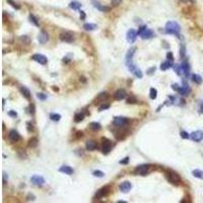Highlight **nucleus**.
<instances>
[{"label": "nucleus", "mask_w": 203, "mask_h": 203, "mask_svg": "<svg viewBox=\"0 0 203 203\" xmlns=\"http://www.w3.org/2000/svg\"><path fill=\"white\" fill-rule=\"evenodd\" d=\"M181 65L182 68H183V71H184V75L186 77H188L189 74H190V65H189V63L185 60V61H183V63Z\"/></svg>", "instance_id": "nucleus-24"}, {"label": "nucleus", "mask_w": 203, "mask_h": 203, "mask_svg": "<svg viewBox=\"0 0 203 203\" xmlns=\"http://www.w3.org/2000/svg\"><path fill=\"white\" fill-rule=\"evenodd\" d=\"M19 90H20L22 94L26 98V100H30L31 98V92H30V90H29L28 88H26V86H20Z\"/></svg>", "instance_id": "nucleus-25"}, {"label": "nucleus", "mask_w": 203, "mask_h": 203, "mask_svg": "<svg viewBox=\"0 0 203 203\" xmlns=\"http://www.w3.org/2000/svg\"><path fill=\"white\" fill-rule=\"evenodd\" d=\"M183 2H189V1H192V0H181Z\"/></svg>", "instance_id": "nucleus-57"}, {"label": "nucleus", "mask_w": 203, "mask_h": 203, "mask_svg": "<svg viewBox=\"0 0 203 203\" xmlns=\"http://www.w3.org/2000/svg\"><path fill=\"white\" fill-rule=\"evenodd\" d=\"M92 175H94V177L103 178L104 176H105V174H104V172L100 171V170H96V171H94V172H92Z\"/></svg>", "instance_id": "nucleus-38"}, {"label": "nucleus", "mask_w": 203, "mask_h": 203, "mask_svg": "<svg viewBox=\"0 0 203 203\" xmlns=\"http://www.w3.org/2000/svg\"><path fill=\"white\" fill-rule=\"evenodd\" d=\"M29 18H30V22H32V24H34L36 26H40V24H39L38 18H37V17L35 16L34 14H30V16H29Z\"/></svg>", "instance_id": "nucleus-37"}, {"label": "nucleus", "mask_w": 203, "mask_h": 203, "mask_svg": "<svg viewBox=\"0 0 203 203\" xmlns=\"http://www.w3.org/2000/svg\"><path fill=\"white\" fill-rule=\"evenodd\" d=\"M128 162H129V158L128 156H127V158H125L124 160H120V164H121V165H127V164H128Z\"/></svg>", "instance_id": "nucleus-48"}, {"label": "nucleus", "mask_w": 203, "mask_h": 203, "mask_svg": "<svg viewBox=\"0 0 203 203\" xmlns=\"http://www.w3.org/2000/svg\"><path fill=\"white\" fill-rule=\"evenodd\" d=\"M185 53H186V50H185V45H184V44H182V45H181V49H180V56H181V58H184L185 57Z\"/></svg>", "instance_id": "nucleus-42"}, {"label": "nucleus", "mask_w": 203, "mask_h": 203, "mask_svg": "<svg viewBox=\"0 0 203 203\" xmlns=\"http://www.w3.org/2000/svg\"><path fill=\"white\" fill-rule=\"evenodd\" d=\"M192 175L194 176L195 178H197V179H200V180H203V171H201V170H193L192 171Z\"/></svg>", "instance_id": "nucleus-27"}, {"label": "nucleus", "mask_w": 203, "mask_h": 203, "mask_svg": "<svg viewBox=\"0 0 203 203\" xmlns=\"http://www.w3.org/2000/svg\"><path fill=\"white\" fill-rule=\"evenodd\" d=\"M137 36H138V34H137V32H135L134 30H129L128 32H127V35H126V39L127 41H128V43H134L135 41H136V38Z\"/></svg>", "instance_id": "nucleus-14"}, {"label": "nucleus", "mask_w": 203, "mask_h": 203, "mask_svg": "<svg viewBox=\"0 0 203 203\" xmlns=\"http://www.w3.org/2000/svg\"><path fill=\"white\" fill-rule=\"evenodd\" d=\"M38 144H39V140H38V138H37V137H33V138H31L30 141H29V146H30V147H32V148L37 147V146H38Z\"/></svg>", "instance_id": "nucleus-29"}, {"label": "nucleus", "mask_w": 203, "mask_h": 203, "mask_svg": "<svg viewBox=\"0 0 203 203\" xmlns=\"http://www.w3.org/2000/svg\"><path fill=\"white\" fill-rule=\"evenodd\" d=\"M31 182H32L33 184L36 185V186H43L45 184V178L42 177V176H39V175H34L32 178H31Z\"/></svg>", "instance_id": "nucleus-10"}, {"label": "nucleus", "mask_w": 203, "mask_h": 203, "mask_svg": "<svg viewBox=\"0 0 203 203\" xmlns=\"http://www.w3.org/2000/svg\"><path fill=\"white\" fill-rule=\"evenodd\" d=\"M167 58L168 60H171V61H174V55L172 52H168L167 53Z\"/></svg>", "instance_id": "nucleus-47"}, {"label": "nucleus", "mask_w": 203, "mask_h": 203, "mask_svg": "<svg viewBox=\"0 0 203 203\" xmlns=\"http://www.w3.org/2000/svg\"><path fill=\"white\" fill-rule=\"evenodd\" d=\"M113 148V143L112 141L108 138H103V142H102V150L105 154L110 153V151Z\"/></svg>", "instance_id": "nucleus-6"}, {"label": "nucleus", "mask_w": 203, "mask_h": 203, "mask_svg": "<svg viewBox=\"0 0 203 203\" xmlns=\"http://www.w3.org/2000/svg\"><path fill=\"white\" fill-rule=\"evenodd\" d=\"M69 7L73 10H78L81 7V3L78 2V1H72V2L69 3Z\"/></svg>", "instance_id": "nucleus-28"}, {"label": "nucleus", "mask_w": 203, "mask_h": 203, "mask_svg": "<svg viewBox=\"0 0 203 203\" xmlns=\"http://www.w3.org/2000/svg\"><path fill=\"white\" fill-rule=\"evenodd\" d=\"M28 129H29V130H30V131H32V130H33V129H32V124H31L30 122H29V123H28Z\"/></svg>", "instance_id": "nucleus-56"}, {"label": "nucleus", "mask_w": 203, "mask_h": 203, "mask_svg": "<svg viewBox=\"0 0 203 203\" xmlns=\"http://www.w3.org/2000/svg\"><path fill=\"white\" fill-rule=\"evenodd\" d=\"M126 65H127V67H128V70L130 71L134 76H136L137 78H142V77H143V73H142V71H141L136 65L133 64V62H130Z\"/></svg>", "instance_id": "nucleus-3"}, {"label": "nucleus", "mask_w": 203, "mask_h": 203, "mask_svg": "<svg viewBox=\"0 0 203 203\" xmlns=\"http://www.w3.org/2000/svg\"><path fill=\"white\" fill-rule=\"evenodd\" d=\"M122 1H123V0H111V4L113 5V6H118V5L121 4Z\"/></svg>", "instance_id": "nucleus-46"}, {"label": "nucleus", "mask_w": 203, "mask_h": 203, "mask_svg": "<svg viewBox=\"0 0 203 203\" xmlns=\"http://www.w3.org/2000/svg\"><path fill=\"white\" fill-rule=\"evenodd\" d=\"M7 2H8V4H10L11 6L13 7V8H15V9H19V8H20V6H19L17 3H15L13 0H7Z\"/></svg>", "instance_id": "nucleus-41"}, {"label": "nucleus", "mask_w": 203, "mask_h": 203, "mask_svg": "<svg viewBox=\"0 0 203 203\" xmlns=\"http://www.w3.org/2000/svg\"><path fill=\"white\" fill-rule=\"evenodd\" d=\"M86 149L90 150V151H94V150L98 149V143H96L94 140H88V141H86Z\"/></svg>", "instance_id": "nucleus-19"}, {"label": "nucleus", "mask_w": 203, "mask_h": 203, "mask_svg": "<svg viewBox=\"0 0 203 203\" xmlns=\"http://www.w3.org/2000/svg\"><path fill=\"white\" fill-rule=\"evenodd\" d=\"M84 119V113H76L74 115V121L76 122V123H79V122H81L82 120Z\"/></svg>", "instance_id": "nucleus-33"}, {"label": "nucleus", "mask_w": 203, "mask_h": 203, "mask_svg": "<svg viewBox=\"0 0 203 203\" xmlns=\"http://www.w3.org/2000/svg\"><path fill=\"white\" fill-rule=\"evenodd\" d=\"M165 32L169 35H175L178 38L180 37V33H181V26L178 22H173V20H170L166 24Z\"/></svg>", "instance_id": "nucleus-1"}, {"label": "nucleus", "mask_w": 203, "mask_h": 203, "mask_svg": "<svg viewBox=\"0 0 203 203\" xmlns=\"http://www.w3.org/2000/svg\"><path fill=\"white\" fill-rule=\"evenodd\" d=\"M190 138L192 139L193 141H195V142H200L203 139V131H201V130L194 131V132H192L190 134Z\"/></svg>", "instance_id": "nucleus-12"}, {"label": "nucleus", "mask_w": 203, "mask_h": 203, "mask_svg": "<svg viewBox=\"0 0 203 203\" xmlns=\"http://www.w3.org/2000/svg\"><path fill=\"white\" fill-rule=\"evenodd\" d=\"M192 80L194 81L196 84H202V77L199 74H193L192 75Z\"/></svg>", "instance_id": "nucleus-34"}, {"label": "nucleus", "mask_w": 203, "mask_h": 203, "mask_svg": "<svg viewBox=\"0 0 203 203\" xmlns=\"http://www.w3.org/2000/svg\"><path fill=\"white\" fill-rule=\"evenodd\" d=\"M7 181V174L5 172H3V183L5 184V182Z\"/></svg>", "instance_id": "nucleus-53"}, {"label": "nucleus", "mask_w": 203, "mask_h": 203, "mask_svg": "<svg viewBox=\"0 0 203 203\" xmlns=\"http://www.w3.org/2000/svg\"><path fill=\"white\" fill-rule=\"evenodd\" d=\"M126 94H126V92H125V90H123V88H119V90L115 92V94H114V98H115L117 100H122L126 98Z\"/></svg>", "instance_id": "nucleus-16"}, {"label": "nucleus", "mask_w": 203, "mask_h": 203, "mask_svg": "<svg viewBox=\"0 0 203 203\" xmlns=\"http://www.w3.org/2000/svg\"><path fill=\"white\" fill-rule=\"evenodd\" d=\"M90 128L94 131H98V130H100L102 125H100V123H98V122H92L90 124Z\"/></svg>", "instance_id": "nucleus-30"}, {"label": "nucleus", "mask_w": 203, "mask_h": 203, "mask_svg": "<svg viewBox=\"0 0 203 203\" xmlns=\"http://www.w3.org/2000/svg\"><path fill=\"white\" fill-rule=\"evenodd\" d=\"M109 187H103V188H100V190H98V192L96 193V197H98V198H103L104 196H106V195L108 194V192H109Z\"/></svg>", "instance_id": "nucleus-21"}, {"label": "nucleus", "mask_w": 203, "mask_h": 203, "mask_svg": "<svg viewBox=\"0 0 203 203\" xmlns=\"http://www.w3.org/2000/svg\"><path fill=\"white\" fill-rule=\"evenodd\" d=\"M137 100H136V98H129L128 100H127V103L128 104H135Z\"/></svg>", "instance_id": "nucleus-49"}, {"label": "nucleus", "mask_w": 203, "mask_h": 203, "mask_svg": "<svg viewBox=\"0 0 203 203\" xmlns=\"http://www.w3.org/2000/svg\"><path fill=\"white\" fill-rule=\"evenodd\" d=\"M20 41L24 44H30L31 43V39L28 36H22L20 37Z\"/></svg>", "instance_id": "nucleus-40"}, {"label": "nucleus", "mask_w": 203, "mask_h": 203, "mask_svg": "<svg viewBox=\"0 0 203 203\" xmlns=\"http://www.w3.org/2000/svg\"><path fill=\"white\" fill-rule=\"evenodd\" d=\"M172 88H173V90H175L176 92H179V94H181V96H189V94L191 92V88L189 86V84H187L185 80H183V86H179L177 84H174L173 86H172Z\"/></svg>", "instance_id": "nucleus-2"}, {"label": "nucleus", "mask_w": 203, "mask_h": 203, "mask_svg": "<svg viewBox=\"0 0 203 203\" xmlns=\"http://www.w3.org/2000/svg\"><path fill=\"white\" fill-rule=\"evenodd\" d=\"M37 98L41 100H46L48 96H47V94H43V92H38V94H37Z\"/></svg>", "instance_id": "nucleus-39"}, {"label": "nucleus", "mask_w": 203, "mask_h": 203, "mask_svg": "<svg viewBox=\"0 0 203 203\" xmlns=\"http://www.w3.org/2000/svg\"><path fill=\"white\" fill-rule=\"evenodd\" d=\"M135 52H136V48L135 47H132L128 50V52H127V54H126V64L132 62L133 56H134Z\"/></svg>", "instance_id": "nucleus-17"}, {"label": "nucleus", "mask_w": 203, "mask_h": 203, "mask_svg": "<svg viewBox=\"0 0 203 203\" xmlns=\"http://www.w3.org/2000/svg\"><path fill=\"white\" fill-rule=\"evenodd\" d=\"M167 177H168V180H169L171 183H173V184H179L180 182H181V177H180L177 173H175V172H173V171L168 172Z\"/></svg>", "instance_id": "nucleus-7"}, {"label": "nucleus", "mask_w": 203, "mask_h": 203, "mask_svg": "<svg viewBox=\"0 0 203 203\" xmlns=\"http://www.w3.org/2000/svg\"><path fill=\"white\" fill-rule=\"evenodd\" d=\"M111 107V105L110 104H104V105H102L100 107V109H98V111L102 112V111H105V110H108L109 108Z\"/></svg>", "instance_id": "nucleus-44"}, {"label": "nucleus", "mask_w": 203, "mask_h": 203, "mask_svg": "<svg viewBox=\"0 0 203 203\" xmlns=\"http://www.w3.org/2000/svg\"><path fill=\"white\" fill-rule=\"evenodd\" d=\"M131 188H132V184H131L129 181H125L123 182V183H121L119 186V189L121 192L123 193H128L129 191L131 190Z\"/></svg>", "instance_id": "nucleus-15"}, {"label": "nucleus", "mask_w": 203, "mask_h": 203, "mask_svg": "<svg viewBox=\"0 0 203 203\" xmlns=\"http://www.w3.org/2000/svg\"><path fill=\"white\" fill-rule=\"evenodd\" d=\"M59 172L60 173H63L65 174V175H72L73 173H74V171H73V169L71 167H69V166H62V167L59 169Z\"/></svg>", "instance_id": "nucleus-20"}, {"label": "nucleus", "mask_w": 203, "mask_h": 203, "mask_svg": "<svg viewBox=\"0 0 203 203\" xmlns=\"http://www.w3.org/2000/svg\"><path fill=\"white\" fill-rule=\"evenodd\" d=\"M8 115L12 118H16L17 117V113L16 112H13V111H9L8 112Z\"/></svg>", "instance_id": "nucleus-50"}, {"label": "nucleus", "mask_w": 203, "mask_h": 203, "mask_svg": "<svg viewBox=\"0 0 203 203\" xmlns=\"http://www.w3.org/2000/svg\"><path fill=\"white\" fill-rule=\"evenodd\" d=\"M50 119H51L52 121L58 122V121H60V119H61V115H60V114H57V113H51L50 114Z\"/></svg>", "instance_id": "nucleus-35"}, {"label": "nucleus", "mask_w": 203, "mask_h": 203, "mask_svg": "<svg viewBox=\"0 0 203 203\" xmlns=\"http://www.w3.org/2000/svg\"><path fill=\"white\" fill-rule=\"evenodd\" d=\"M35 198H36V197H35V195L30 194L28 197H26V200H28V201H34V200H35Z\"/></svg>", "instance_id": "nucleus-51"}, {"label": "nucleus", "mask_w": 203, "mask_h": 203, "mask_svg": "<svg viewBox=\"0 0 203 203\" xmlns=\"http://www.w3.org/2000/svg\"><path fill=\"white\" fill-rule=\"evenodd\" d=\"M180 136H181L183 139H189V138H190V135H189V133L186 132V131H181V133H180Z\"/></svg>", "instance_id": "nucleus-43"}, {"label": "nucleus", "mask_w": 203, "mask_h": 203, "mask_svg": "<svg viewBox=\"0 0 203 203\" xmlns=\"http://www.w3.org/2000/svg\"><path fill=\"white\" fill-rule=\"evenodd\" d=\"M129 123V120L127 119L126 117H121V116H118V117H115L113 120V124L115 125L118 128H123L125 127L127 124Z\"/></svg>", "instance_id": "nucleus-4"}, {"label": "nucleus", "mask_w": 203, "mask_h": 203, "mask_svg": "<svg viewBox=\"0 0 203 203\" xmlns=\"http://www.w3.org/2000/svg\"><path fill=\"white\" fill-rule=\"evenodd\" d=\"M146 29H147V26H141L140 28L138 29V32H137L138 36H141V34H143V33L145 32Z\"/></svg>", "instance_id": "nucleus-45"}, {"label": "nucleus", "mask_w": 203, "mask_h": 203, "mask_svg": "<svg viewBox=\"0 0 203 203\" xmlns=\"http://www.w3.org/2000/svg\"><path fill=\"white\" fill-rule=\"evenodd\" d=\"M80 18L81 19L86 18V13H84V11H80Z\"/></svg>", "instance_id": "nucleus-55"}, {"label": "nucleus", "mask_w": 203, "mask_h": 203, "mask_svg": "<svg viewBox=\"0 0 203 203\" xmlns=\"http://www.w3.org/2000/svg\"><path fill=\"white\" fill-rule=\"evenodd\" d=\"M92 3H94V6L96 7V9H98L100 11H103V12H107V11H110V10H111V7L104 6V5H102L100 2H96V0H92Z\"/></svg>", "instance_id": "nucleus-18"}, {"label": "nucleus", "mask_w": 203, "mask_h": 203, "mask_svg": "<svg viewBox=\"0 0 203 203\" xmlns=\"http://www.w3.org/2000/svg\"><path fill=\"white\" fill-rule=\"evenodd\" d=\"M155 67H151V68H149V70L147 71V74H151L152 72H153V71H155Z\"/></svg>", "instance_id": "nucleus-54"}, {"label": "nucleus", "mask_w": 203, "mask_h": 203, "mask_svg": "<svg viewBox=\"0 0 203 203\" xmlns=\"http://www.w3.org/2000/svg\"><path fill=\"white\" fill-rule=\"evenodd\" d=\"M174 64H173V61L171 60H167V61H164V62L160 64V70L162 71H166L168 69H170L171 67H173Z\"/></svg>", "instance_id": "nucleus-22"}, {"label": "nucleus", "mask_w": 203, "mask_h": 203, "mask_svg": "<svg viewBox=\"0 0 203 203\" xmlns=\"http://www.w3.org/2000/svg\"><path fill=\"white\" fill-rule=\"evenodd\" d=\"M141 38L143 39V40H148V39H151L154 37V33L152 32L151 30H149V29H146L145 32L143 33V34H141Z\"/></svg>", "instance_id": "nucleus-23"}, {"label": "nucleus", "mask_w": 203, "mask_h": 203, "mask_svg": "<svg viewBox=\"0 0 203 203\" xmlns=\"http://www.w3.org/2000/svg\"><path fill=\"white\" fill-rule=\"evenodd\" d=\"M32 60L36 61L37 63L41 65H46L48 63V58L45 55H42V54H35L32 56Z\"/></svg>", "instance_id": "nucleus-9"}, {"label": "nucleus", "mask_w": 203, "mask_h": 203, "mask_svg": "<svg viewBox=\"0 0 203 203\" xmlns=\"http://www.w3.org/2000/svg\"><path fill=\"white\" fill-rule=\"evenodd\" d=\"M151 167L152 166L146 165V164H144V165H140V166H138V167H136V169L134 170V173L136 174V175L145 176L146 174H148V172L150 171Z\"/></svg>", "instance_id": "nucleus-5"}, {"label": "nucleus", "mask_w": 203, "mask_h": 203, "mask_svg": "<svg viewBox=\"0 0 203 203\" xmlns=\"http://www.w3.org/2000/svg\"><path fill=\"white\" fill-rule=\"evenodd\" d=\"M71 56H72V54H69L68 56H66V57L63 58V61H64V62H69V61H70V59H69V57H71Z\"/></svg>", "instance_id": "nucleus-52"}, {"label": "nucleus", "mask_w": 203, "mask_h": 203, "mask_svg": "<svg viewBox=\"0 0 203 203\" xmlns=\"http://www.w3.org/2000/svg\"><path fill=\"white\" fill-rule=\"evenodd\" d=\"M60 40L65 42V43H72L75 40L74 34H72V33H70V32H65L60 35Z\"/></svg>", "instance_id": "nucleus-8"}, {"label": "nucleus", "mask_w": 203, "mask_h": 203, "mask_svg": "<svg viewBox=\"0 0 203 203\" xmlns=\"http://www.w3.org/2000/svg\"><path fill=\"white\" fill-rule=\"evenodd\" d=\"M109 98V94L108 92H100V94L98 96V98H96V100H98V103H102V102H106V100Z\"/></svg>", "instance_id": "nucleus-26"}, {"label": "nucleus", "mask_w": 203, "mask_h": 203, "mask_svg": "<svg viewBox=\"0 0 203 203\" xmlns=\"http://www.w3.org/2000/svg\"><path fill=\"white\" fill-rule=\"evenodd\" d=\"M174 70L175 72L177 73L178 75L182 76V75H184V71H183V68H182V65L181 64H177V65H174Z\"/></svg>", "instance_id": "nucleus-31"}, {"label": "nucleus", "mask_w": 203, "mask_h": 203, "mask_svg": "<svg viewBox=\"0 0 203 203\" xmlns=\"http://www.w3.org/2000/svg\"><path fill=\"white\" fill-rule=\"evenodd\" d=\"M84 29L86 31H88V32H92V31H94L96 29V24H84Z\"/></svg>", "instance_id": "nucleus-32"}, {"label": "nucleus", "mask_w": 203, "mask_h": 203, "mask_svg": "<svg viewBox=\"0 0 203 203\" xmlns=\"http://www.w3.org/2000/svg\"><path fill=\"white\" fill-rule=\"evenodd\" d=\"M149 96L151 100H155L156 96H158V90L154 88H151L149 90Z\"/></svg>", "instance_id": "nucleus-36"}, {"label": "nucleus", "mask_w": 203, "mask_h": 203, "mask_svg": "<svg viewBox=\"0 0 203 203\" xmlns=\"http://www.w3.org/2000/svg\"><path fill=\"white\" fill-rule=\"evenodd\" d=\"M38 41L40 44H46L49 41V35H48L47 32H45V31H41L40 33H39L38 35Z\"/></svg>", "instance_id": "nucleus-13"}, {"label": "nucleus", "mask_w": 203, "mask_h": 203, "mask_svg": "<svg viewBox=\"0 0 203 203\" xmlns=\"http://www.w3.org/2000/svg\"><path fill=\"white\" fill-rule=\"evenodd\" d=\"M8 138H9V140L12 141V142H17V141H19L20 139H22V137H20V134H19L16 130L12 129V130L9 131Z\"/></svg>", "instance_id": "nucleus-11"}]
</instances>
